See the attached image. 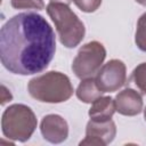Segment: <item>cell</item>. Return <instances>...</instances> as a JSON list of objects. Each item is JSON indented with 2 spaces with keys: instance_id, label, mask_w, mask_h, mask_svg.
I'll use <instances>...</instances> for the list:
<instances>
[{
  "instance_id": "9c48e42d",
  "label": "cell",
  "mask_w": 146,
  "mask_h": 146,
  "mask_svg": "<svg viewBox=\"0 0 146 146\" xmlns=\"http://www.w3.org/2000/svg\"><path fill=\"white\" fill-rule=\"evenodd\" d=\"M116 112L124 116H135L143 111V97L141 95L132 88H125L120 91L115 98Z\"/></svg>"
},
{
  "instance_id": "30bf717a",
  "label": "cell",
  "mask_w": 146,
  "mask_h": 146,
  "mask_svg": "<svg viewBox=\"0 0 146 146\" xmlns=\"http://www.w3.org/2000/svg\"><path fill=\"white\" fill-rule=\"evenodd\" d=\"M115 112L116 108L114 99L111 96H100L94 103H91V107L89 108L88 115L91 120L104 121L112 119Z\"/></svg>"
},
{
  "instance_id": "5bb4252c",
  "label": "cell",
  "mask_w": 146,
  "mask_h": 146,
  "mask_svg": "<svg viewBox=\"0 0 146 146\" xmlns=\"http://www.w3.org/2000/svg\"><path fill=\"white\" fill-rule=\"evenodd\" d=\"M10 5L15 9H44L43 0H10Z\"/></svg>"
},
{
  "instance_id": "4fadbf2b",
  "label": "cell",
  "mask_w": 146,
  "mask_h": 146,
  "mask_svg": "<svg viewBox=\"0 0 146 146\" xmlns=\"http://www.w3.org/2000/svg\"><path fill=\"white\" fill-rule=\"evenodd\" d=\"M131 78L141 94L146 95V62L138 64L133 68Z\"/></svg>"
},
{
  "instance_id": "8992f818",
  "label": "cell",
  "mask_w": 146,
  "mask_h": 146,
  "mask_svg": "<svg viewBox=\"0 0 146 146\" xmlns=\"http://www.w3.org/2000/svg\"><path fill=\"white\" fill-rule=\"evenodd\" d=\"M96 82L103 92H114L127 82V67L120 59H111L97 72Z\"/></svg>"
},
{
  "instance_id": "ac0fdd59",
  "label": "cell",
  "mask_w": 146,
  "mask_h": 146,
  "mask_svg": "<svg viewBox=\"0 0 146 146\" xmlns=\"http://www.w3.org/2000/svg\"><path fill=\"white\" fill-rule=\"evenodd\" d=\"M137 3H139V5H141V6H144V7H146V0H135Z\"/></svg>"
},
{
  "instance_id": "8fae6325",
  "label": "cell",
  "mask_w": 146,
  "mask_h": 146,
  "mask_svg": "<svg viewBox=\"0 0 146 146\" xmlns=\"http://www.w3.org/2000/svg\"><path fill=\"white\" fill-rule=\"evenodd\" d=\"M75 94H76V97L82 103L91 104L97 98L103 96L104 92L97 86L96 79L94 76H91V78H87V79H82L81 80V82L79 83V86L76 88Z\"/></svg>"
},
{
  "instance_id": "e0dca14e",
  "label": "cell",
  "mask_w": 146,
  "mask_h": 146,
  "mask_svg": "<svg viewBox=\"0 0 146 146\" xmlns=\"http://www.w3.org/2000/svg\"><path fill=\"white\" fill-rule=\"evenodd\" d=\"M51 2H63V3H66V5H70L72 2V0H50Z\"/></svg>"
},
{
  "instance_id": "5b68a950",
  "label": "cell",
  "mask_w": 146,
  "mask_h": 146,
  "mask_svg": "<svg viewBox=\"0 0 146 146\" xmlns=\"http://www.w3.org/2000/svg\"><path fill=\"white\" fill-rule=\"evenodd\" d=\"M106 58V49L99 41H90L83 44L72 62V71L80 80L91 78L102 67Z\"/></svg>"
},
{
  "instance_id": "7c38bea8",
  "label": "cell",
  "mask_w": 146,
  "mask_h": 146,
  "mask_svg": "<svg viewBox=\"0 0 146 146\" xmlns=\"http://www.w3.org/2000/svg\"><path fill=\"white\" fill-rule=\"evenodd\" d=\"M135 42L138 49L146 52V13H144L138 18L135 33Z\"/></svg>"
},
{
  "instance_id": "277c9868",
  "label": "cell",
  "mask_w": 146,
  "mask_h": 146,
  "mask_svg": "<svg viewBox=\"0 0 146 146\" xmlns=\"http://www.w3.org/2000/svg\"><path fill=\"white\" fill-rule=\"evenodd\" d=\"M38 125L34 112L24 104L8 106L1 116V129L6 138L14 141H27Z\"/></svg>"
},
{
  "instance_id": "9a60e30c",
  "label": "cell",
  "mask_w": 146,
  "mask_h": 146,
  "mask_svg": "<svg viewBox=\"0 0 146 146\" xmlns=\"http://www.w3.org/2000/svg\"><path fill=\"white\" fill-rule=\"evenodd\" d=\"M72 1L83 13H94L102 5V0H72Z\"/></svg>"
},
{
  "instance_id": "d6986e66",
  "label": "cell",
  "mask_w": 146,
  "mask_h": 146,
  "mask_svg": "<svg viewBox=\"0 0 146 146\" xmlns=\"http://www.w3.org/2000/svg\"><path fill=\"white\" fill-rule=\"evenodd\" d=\"M144 119H145V121H146V107L144 108Z\"/></svg>"
},
{
  "instance_id": "6da1fadb",
  "label": "cell",
  "mask_w": 146,
  "mask_h": 146,
  "mask_svg": "<svg viewBox=\"0 0 146 146\" xmlns=\"http://www.w3.org/2000/svg\"><path fill=\"white\" fill-rule=\"evenodd\" d=\"M56 52V36L47 19L36 13H19L0 30V59L13 74L44 71Z\"/></svg>"
},
{
  "instance_id": "ba28073f",
  "label": "cell",
  "mask_w": 146,
  "mask_h": 146,
  "mask_svg": "<svg viewBox=\"0 0 146 146\" xmlns=\"http://www.w3.org/2000/svg\"><path fill=\"white\" fill-rule=\"evenodd\" d=\"M42 137L51 144H60L68 137V124L58 114H48L42 117L40 123Z\"/></svg>"
},
{
  "instance_id": "2e32d148",
  "label": "cell",
  "mask_w": 146,
  "mask_h": 146,
  "mask_svg": "<svg viewBox=\"0 0 146 146\" xmlns=\"http://www.w3.org/2000/svg\"><path fill=\"white\" fill-rule=\"evenodd\" d=\"M13 99V95L10 92V90L5 86V84H1V105H5L6 103L10 102Z\"/></svg>"
},
{
  "instance_id": "7a4b0ae2",
  "label": "cell",
  "mask_w": 146,
  "mask_h": 146,
  "mask_svg": "<svg viewBox=\"0 0 146 146\" xmlns=\"http://www.w3.org/2000/svg\"><path fill=\"white\" fill-rule=\"evenodd\" d=\"M27 91L32 98L41 103L59 104L68 100L74 89L66 74L58 71H49L31 79L27 84Z\"/></svg>"
},
{
  "instance_id": "52a82bcc",
  "label": "cell",
  "mask_w": 146,
  "mask_h": 146,
  "mask_svg": "<svg viewBox=\"0 0 146 146\" xmlns=\"http://www.w3.org/2000/svg\"><path fill=\"white\" fill-rule=\"evenodd\" d=\"M116 136V125L112 119L97 121L91 120L86 127V137L80 141V145L105 146L111 144Z\"/></svg>"
},
{
  "instance_id": "3957f363",
  "label": "cell",
  "mask_w": 146,
  "mask_h": 146,
  "mask_svg": "<svg viewBox=\"0 0 146 146\" xmlns=\"http://www.w3.org/2000/svg\"><path fill=\"white\" fill-rule=\"evenodd\" d=\"M46 10L55 24L60 43L70 49L79 46L84 38L86 27L70 6L63 2L50 1Z\"/></svg>"
}]
</instances>
